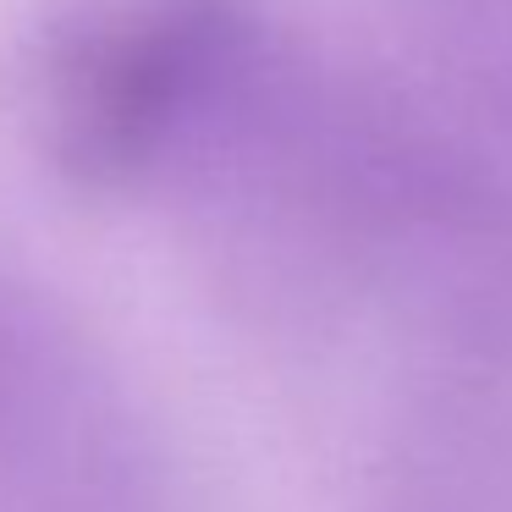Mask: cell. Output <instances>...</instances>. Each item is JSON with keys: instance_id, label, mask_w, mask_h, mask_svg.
Returning a JSON list of instances; mask_svg holds the SVG:
<instances>
[{"instance_id": "6da1fadb", "label": "cell", "mask_w": 512, "mask_h": 512, "mask_svg": "<svg viewBox=\"0 0 512 512\" xmlns=\"http://www.w3.org/2000/svg\"><path fill=\"white\" fill-rule=\"evenodd\" d=\"M127 199L182 215L281 309L441 353L512 347L501 160L259 0H177Z\"/></svg>"}, {"instance_id": "7a4b0ae2", "label": "cell", "mask_w": 512, "mask_h": 512, "mask_svg": "<svg viewBox=\"0 0 512 512\" xmlns=\"http://www.w3.org/2000/svg\"><path fill=\"white\" fill-rule=\"evenodd\" d=\"M0 512H182L122 364L12 265H0Z\"/></svg>"}, {"instance_id": "3957f363", "label": "cell", "mask_w": 512, "mask_h": 512, "mask_svg": "<svg viewBox=\"0 0 512 512\" xmlns=\"http://www.w3.org/2000/svg\"><path fill=\"white\" fill-rule=\"evenodd\" d=\"M397 6L463 111L512 144V0H397Z\"/></svg>"}]
</instances>
